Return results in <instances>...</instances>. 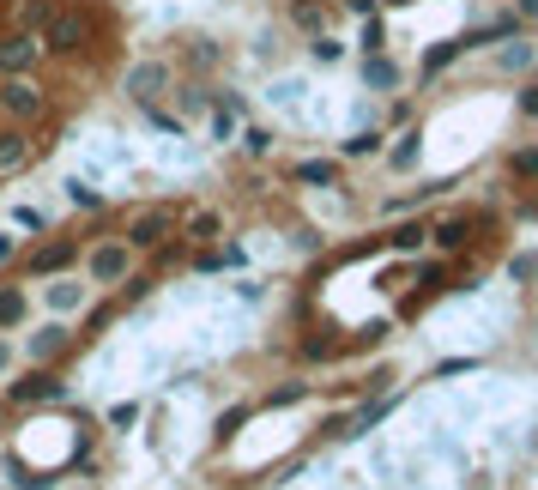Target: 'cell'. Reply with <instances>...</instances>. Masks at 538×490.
Listing matches in <instances>:
<instances>
[{
  "label": "cell",
  "instance_id": "484cf974",
  "mask_svg": "<svg viewBox=\"0 0 538 490\" xmlns=\"http://www.w3.org/2000/svg\"><path fill=\"white\" fill-rule=\"evenodd\" d=\"M175 104H182V115H200L206 97H200V91H175Z\"/></svg>",
  "mask_w": 538,
  "mask_h": 490
},
{
  "label": "cell",
  "instance_id": "5b68a950",
  "mask_svg": "<svg viewBox=\"0 0 538 490\" xmlns=\"http://www.w3.org/2000/svg\"><path fill=\"white\" fill-rule=\"evenodd\" d=\"M164 85H169V67L164 61H139V67H128V97H134V104H158V97H164Z\"/></svg>",
  "mask_w": 538,
  "mask_h": 490
},
{
  "label": "cell",
  "instance_id": "9c48e42d",
  "mask_svg": "<svg viewBox=\"0 0 538 490\" xmlns=\"http://www.w3.org/2000/svg\"><path fill=\"white\" fill-rule=\"evenodd\" d=\"M12 400H61V376H55L49 363H36L31 376L12 382Z\"/></svg>",
  "mask_w": 538,
  "mask_h": 490
},
{
  "label": "cell",
  "instance_id": "3957f363",
  "mask_svg": "<svg viewBox=\"0 0 538 490\" xmlns=\"http://www.w3.org/2000/svg\"><path fill=\"white\" fill-rule=\"evenodd\" d=\"M85 273H91V284H128L134 279V243H97L85 254Z\"/></svg>",
  "mask_w": 538,
  "mask_h": 490
},
{
  "label": "cell",
  "instance_id": "4fadbf2b",
  "mask_svg": "<svg viewBox=\"0 0 538 490\" xmlns=\"http://www.w3.org/2000/svg\"><path fill=\"white\" fill-rule=\"evenodd\" d=\"M67 351V327H43V333H31V357L36 363H55Z\"/></svg>",
  "mask_w": 538,
  "mask_h": 490
},
{
  "label": "cell",
  "instance_id": "ba28073f",
  "mask_svg": "<svg viewBox=\"0 0 538 490\" xmlns=\"http://www.w3.org/2000/svg\"><path fill=\"white\" fill-rule=\"evenodd\" d=\"M61 6H67V0H6V25H12V31H43Z\"/></svg>",
  "mask_w": 538,
  "mask_h": 490
},
{
  "label": "cell",
  "instance_id": "4dcf8cb0",
  "mask_svg": "<svg viewBox=\"0 0 538 490\" xmlns=\"http://www.w3.org/2000/svg\"><path fill=\"white\" fill-rule=\"evenodd\" d=\"M0 261H12V237H0Z\"/></svg>",
  "mask_w": 538,
  "mask_h": 490
},
{
  "label": "cell",
  "instance_id": "d4e9b609",
  "mask_svg": "<svg viewBox=\"0 0 538 490\" xmlns=\"http://www.w3.org/2000/svg\"><path fill=\"white\" fill-rule=\"evenodd\" d=\"M375 145H381V134H357V140H351V145H345V152H351V158H370V152H375Z\"/></svg>",
  "mask_w": 538,
  "mask_h": 490
},
{
  "label": "cell",
  "instance_id": "6da1fadb",
  "mask_svg": "<svg viewBox=\"0 0 538 490\" xmlns=\"http://www.w3.org/2000/svg\"><path fill=\"white\" fill-rule=\"evenodd\" d=\"M0 115H6L12 128H31V121L49 115V91L31 85V73H25V79H0Z\"/></svg>",
  "mask_w": 538,
  "mask_h": 490
},
{
  "label": "cell",
  "instance_id": "603a6c76",
  "mask_svg": "<svg viewBox=\"0 0 538 490\" xmlns=\"http://www.w3.org/2000/svg\"><path fill=\"white\" fill-rule=\"evenodd\" d=\"M514 104H520V115H538V79L520 85V97H514Z\"/></svg>",
  "mask_w": 538,
  "mask_h": 490
},
{
  "label": "cell",
  "instance_id": "d6986e66",
  "mask_svg": "<svg viewBox=\"0 0 538 490\" xmlns=\"http://www.w3.org/2000/svg\"><path fill=\"white\" fill-rule=\"evenodd\" d=\"M370 85H381V91H394V85H400V67H394V61H387V55H370Z\"/></svg>",
  "mask_w": 538,
  "mask_h": 490
},
{
  "label": "cell",
  "instance_id": "e0dca14e",
  "mask_svg": "<svg viewBox=\"0 0 538 490\" xmlns=\"http://www.w3.org/2000/svg\"><path fill=\"white\" fill-rule=\"evenodd\" d=\"M218 230H224V218H218V212H194V218H188V243H212Z\"/></svg>",
  "mask_w": 538,
  "mask_h": 490
},
{
  "label": "cell",
  "instance_id": "2e32d148",
  "mask_svg": "<svg viewBox=\"0 0 538 490\" xmlns=\"http://www.w3.org/2000/svg\"><path fill=\"white\" fill-rule=\"evenodd\" d=\"M508 175H514V182H538V145L508 152Z\"/></svg>",
  "mask_w": 538,
  "mask_h": 490
},
{
  "label": "cell",
  "instance_id": "30bf717a",
  "mask_svg": "<svg viewBox=\"0 0 538 490\" xmlns=\"http://www.w3.org/2000/svg\"><path fill=\"white\" fill-rule=\"evenodd\" d=\"M514 31H520V12H496V19H484V25H472L466 43L478 49V43H503V36H514Z\"/></svg>",
  "mask_w": 538,
  "mask_h": 490
},
{
  "label": "cell",
  "instance_id": "f546056e",
  "mask_svg": "<svg viewBox=\"0 0 538 490\" xmlns=\"http://www.w3.org/2000/svg\"><path fill=\"white\" fill-rule=\"evenodd\" d=\"M520 19H526V25H538V0H520Z\"/></svg>",
  "mask_w": 538,
  "mask_h": 490
},
{
  "label": "cell",
  "instance_id": "8fae6325",
  "mask_svg": "<svg viewBox=\"0 0 538 490\" xmlns=\"http://www.w3.org/2000/svg\"><path fill=\"white\" fill-rule=\"evenodd\" d=\"M466 49H472L466 36H448V43H436V49L424 55V79H436V73H448L454 61H460V55H466Z\"/></svg>",
  "mask_w": 538,
  "mask_h": 490
},
{
  "label": "cell",
  "instance_id": "7c38bea8",
  "mask_svg": "<svg viewBox=\"0 0 538 490\" xmlns=\"http://www.w3.org/2000/svg\"><path fill=\"white\" fill-rule=\"evenodd\" d=\"M73 254H79L73 243H49V248H36V254H31V273H49V279H55V273H67V267H73Z\"/></svg>",
  "mask_w": 538,
  "mask_h": 490
},
{
  "label": "cell",
  "instance_id": "f1b7e54d",
  "mask_svg": "<svg viewBox=\"0 0 538 490\" xmlns=\"http://www.w3.org/2000/svg\"><path fill=\"white\" fill-rule=\"evenodd\" d=\"M242 145H248V152H267L272 134H267V128H248V140H242Z\"/></svg>",
  "mask_w": 538,
  "mask_h": 490
},
{
  "label": "cell",
  "instance_id": "52a82bcc",
  "mask_svg": "<svg viewBox=\"0 0 538 490\" xmlns=\"http://www.w3.org/2000/svg\"><path fill=\"white\" fill-rule=\"evenodd\" d=\"M31 158H36V140H31V128H0V175H19V170H31Z\"/></svg>",
  "mask_w": 538,
  "mask_h": 490
},
{
  "label": "cell",
  "instance_id": "d6a6232c",
  "mask_svg": "<svg viewBox=\"0 0 538 490\" xmlns=\"http://www.w3.org/2000/svg\"><path fill=\"white\" fill-rule=\"evenodd\" d=\"M394 6H411V0H394Z\"/></svg>",
  "mask_w": 538,
  "mask_h": 490
},
{
  "label": "cell",
  "instance_id": "277c9868",
  "mask_svg": "<svg viewBox=\"0 0 538 490\" xmlns=\"http://www.w3.org/2000/svg\"><path fill=\"white\" fill-rule=\"evenodd\" d=\"M43 55H49V49H43L36 31H6L0 36V79H25Z\"/></svg>",
  "mask_w": 538,
  "mask_h": 490
},
{
  "label": "cell",
  "instance_id": "ac0fdd59",
  "mask_svg": "<svg viewBox=\"0 0 538 490\" xmlns=\"http://www.w3.org/2000/svg\"><path fill=\"white\" fill-rule=\"evenodd\" d=\"M49 297H55V309H79V303H85V284L79 279H55L49 284Z\"/></svg>",
  "mask_w": 538,
  "mask_h": 490
},
{
  "label": "cell",
  "instance_id": "44dd1931",
  "mask_svg": "<svg viewBox=\"0 0 538 490\" xmlns=\"http://www.w3.org/2000/svg\"><path fill=\"white\" fill-rule=\"evenodd\" d=\"M387 243L400 248V254H417V248H424V230H417V224H400V230H394Z\"/></svg>",
  "mask_w": 538,
  "mask_h": 490
},
{
  "label": "cell",
  "instance_id": "1f68e13d",
  "mask_svg": "<svg viewBox=\"0 0 538 490\" xmlns=\"http://www.w3.org/2000/svg\"><path fill=\"white\" fill-rule=\"evenodd\" d=\"M0 369H6V346H0Z\"/></svg>",
  "mask_w": 538,
  "mask_h": 490
},
{
  "label": "cell",
  "instance_id": "cb8c5ba5",
  "mask_svg": "<svg viewBox=\"0 0 538 490\" xmlns=\"http://www.w3.org/2000/svg\"><path fill=\"white\" fill-rule=\"evenodd\" d=\"M381 43H387V25H381V19H370V31H363V49H370V55H381Z\"/></svg>",
  "mask_w": 538,
  "mask_h": 490
},
{
  "label": "cell",
  "instance_id": "83f0119b",
  "mask_svg": "<svg viewBox=\"0 0 538 490\" xmlns=\"http://www.w3.org/2000/svg\"><path fill=\"white\" fill-rule=\"evenodd\" d=\"M315 61H339V43H333V36H315Z\"/></svg>",
  "mask_w": 538,
  "mask_h": 490
},
{
  "label": "cell",
  "instance_id": "7a4b0ae2",
  "mask_svg": "<svg viewBox=\"0 0 538 490\" xmlns=\"http://www.w3.org/2000/svg\"><path fill=\"white\" fill-rule=\"evenodd\" d=\"M43 49H49V55H79V49H91V12H85V6H61V12L43 25Z\"/></svg>",
  "mask_w": 538,
  "mask_h": 490
},
{
  "label": "cell",
  "instance_id": "ffe728a7",
  "mask_svg": "<svg viewBox=\"0 0 538 490\" xmlns=\"http://www.w3.org/2000/svg\"><path fill=\"white\" fill-rule=\"evenodd\" d=\"M19 321H25V291L6 284V291H0V327H19Z\"/></svg>",
  "mask_w": 538,
  "mask_h": 490
},
{
  "label": "cell",
  "instance_id": "7402d4cb",
  "mask_svg": "<svg viewBox=\"0 0 538 490\" xmlns=\"http://www.w3.org/2000/svg\"><path fill=\"white\" fill-rule=\"evenodd\" d=\"M503 67H508V73L533 67V43H514V49H503Z\"/></svg>",
  "mask_w": 538,
  "mask_h": 490
},
{
  "label": "cell",
  "instance_id": "4316f807",
  "mask_svg": "<svg viewBox=\"0 0 538 490\" xmlns=\"http://www.w3.org/2000/svg\"><path fill=\"white\" fill-rule=\"evenodd\" d=\"M67 194H73V206H97V194H91L85 182H67Z\"/></svg>",
  "mask_w": 538,
  "mask_h": 490
},
{
  "label": "cell",
  "instance_id": "8992f818",
  "mask_svg": "<svg viewBox=\"0 0 538 490\" xmlns=\"http://www.w3.org/2000/svg\"><path fill=\"white\" fill-rule=\"evenodd\" d=\"M169 230H175V212H169V206H152V212H139L134 224H128V243H134V254H139V248H158Z\"/></svg>",
  "mask_w": 538,
  "mask_h": 490
},
{
  "label": "cell",
  "instance_id": "9a60e30c",
  "mask_svg": "<svg viewBox=\"0 0 538 490\" xmlns=\"http://www.w3.org/2000/svg\"><path fill=\"white\" fill-rule=\"evenodd\" d=\"M297 182H303V188H327V182H339V164L333 158H308V164H297Z\"/></svg>",
  "mask_w": 538,
  "mask_h": 490
},
{
  "label": "cell",
  "instance_id": "5bb4252c",
  "mask_svg": "<svg viewBox=\"0 0 538 490\" xmlns=\"http://www.w3.org/2000/svg\"><path fill=\"white\" fill-rule=\"evenodd\" d=\"M430 243L436 248H466L472 243V218H441L436 230H430Z\"/></svg>",
  "mask_w": 538,
  "mask_h": 490
}]
</instances>
